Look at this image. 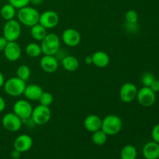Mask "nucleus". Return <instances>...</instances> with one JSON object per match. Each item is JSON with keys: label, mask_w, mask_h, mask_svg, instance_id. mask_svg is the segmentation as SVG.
<instances>
[{"label": "nucleus", "mask_w": 159, "mask_h": 159, "mask_svg": "<svg viewBox=\"0 0 159 159\" xmlns=\"http://www.w3.org/2000/svg\"><path fill=\"white\" fill-rule=\"evenodd\" d=\"M125 28H126V30H129L130 32H133V33L135 32L137 30H138V23H127V22H126Z\"/></svg>", "instance_id": "obj_32"}, {"label": "nucleus", "mask_w": 159, "mask_h": 159, "mask_svg": "<svg viewBox=\"0 0 159 159\" xmlns=\"http://www.w3.org/2000/svg\"><path fill=\"white\" fill-rule=\"evenodd\" d=\"M51 117V112L49 107L38 105L33 109L31 119L34 123L37 125H44L48 124Z\"/></svg>", "instance_id": "obj_5"}, {"label": "nucleus", "mask_w": 159, "mask_h": 159, "mask_svg": "<svg viewBox=\"0 0 159 159\" xmlns=\"http://www.w3.org/2000/svg\"><path fill=\"white\" fill-rule=\"evenodd\" d=\"M59 23V16L57 12L52 10H47L40 15L39 23L43 27L48 29H52L55 27Z\"/></svg>", "instance_id": "obj_10"}, {"label": "nucleus", "mask_w": 159, "mask_h": 159, "mask_svg": "<svg viewBox=\"0 0 159 159\" xmlns=\"http://www.w3.org/2000/svg\"><path fill=\"white\" fill-rule=\"evenodd\" d=\"M33 146V139L30 135L21 134L16 138L14 141V149L19 151L21 153L26 152L31 149Z\"/></svg>", "instance_id": "obj_14"}, {"label": "nucleus", "mask_w": 159, "mask_h": 159, "mask_svg": "<svg viewBox=\"0 0 159 159\" xmlns=\"http://www.w3.org/2000/svg\"><path fill=\"white\" fill-rule=\"evenodd\" d=\"M92 58H93V64L98 68H106L110 63V57L104 51H96L92 55Z\"/></svg>", "instance_id": "obj_19"}, {"label": "nucleus", "mask_w": 159, "mask_h": 159, "mask_svg": "<svg viewBox=\"0 0 159 159\" xmlns=\"http://www.w3.org/2000/svg\"><path fill=\"white\" fill-rule=\"evenodd\" d=\"M43 93L41 87L36 84H30L25 88L23 95L28 100L37 101L39 100L40 96Z\"/></svg>", "instance_id": "obj_18"}, {"label": "nucleus", "mask_w": 159, "mask_h": 159, "mask_svg": "<svg viewBox=\"0 0 159 159\" xmlns=\"http://www.w3.org/2000/svg\"><path fill=\"white\" fill-rule=\"evenodd\" d=\"M137 99L138 102L142 107H150L155 104L156 100V96L155 93H154L150 87L144 86L141 88L139 91H138L137 94Z\"/></svg>", "instance_id": "obj_8"}, {"label": "nucleus", "mask_w": 159, "mask_h": 159, "mask_svg": "<svg viewBox=\"0 0 159 159\" xmlns=\"http://www.w3.org/2000/svg\"><path fill=\"white\" fill-rule=\"evenodd\" d=\"M5 82H6V81H5L4 75H3L1 71H0V88H2V87L3 85H4Z\"/></svg>", "instance_id": "obj_37"}, {"label": "nucleus", "mask_w": 159, "mask_h": 159, "mask_svg": "<svg viewBox=\"0 0 159 159\" xmlns=\"http://www.w3.org/2000/svg\"><path fill=\"white\" fill-rule=\"evenodd\" d=\"M16 8L12 6V5L8 3V4L4 5L2 7L1 10H0V15H1L2 18L3 20H13L14 17L16 15Z\"/></svg>", "instance_id": "obj_22"}, {"label": "nucleus", "mask_w": 159, "mask_h": 159, "mask_svg": "<svg viewBox=\"0 0 159 159\" xmlns=\"http://www.w3.org/2000/svg\"><path fill=\"white\" fill-rule=\"evenodd\" d=\"M3 127L10 132H16L20 130L23 121L14 113H6L2 120Z\"/></svg>", "instance_id": "obj_7"}, {"label": "nucleus", "mask_w": 159, "mask_h": 159, "mask_svg": "<svg viewBox=\"0 0 159 159\" xmlns=\"http://www.w3.org/2000/svg\"><path fill=\"white\" fill-rule=\"evenodd\" d=\"M92 140L96 145H102L107 142V135L100 129L97 131L93 132L92 135Z\"/></svg>", "instance_id": "obj_25"}, {"label": "nucleus", "mask_w": 159, "mask_h": 159, "mask_svg": "<svg viewBox=\"0 0 159 159\" xmlns=\"http://www.w3.org/2000/svg\"><path fill=\"white\" fill-rule=\"evenodd\" d=\"M26 86V82L20 79L17 76L8 79L5 82L4 85H3L6 94L10 96H14V97L23 94Z\"/></svg>", "instance_id": "obj_4"}, {"label": "nucleus", "mask_w": 159, "mask_h": 159, "mask_svg": "<svg viewBox=\"0 0 159 159\" xmlns=\"http://www.w3.org/2000/svg\"><path fill=\"white\" fill-rule=\"evenodd\" d=\"M6 58L9 61H16L21 56V48L16 41H8L4 49Z\"/></svg>", "instance_id": "obj_13"}, {"label": "nucleus", "mask_w": 159, "mask_h": 159, "mask_svg": "<svg viewBox=\"0 0 159 159\" xmlns=\"http://www.w3.org/2000/svg\"><path fill=\"white\" fill-rule=\"evenodd\" d=\"M7 43L8 40L4 37H0V52L4 51Z\"/></svg>", "instance_id": "obj_34"}, {"label": "nucleus", "mask_w": 159, "mask_h": 159, "mask_svg": "<svg viewBox=\"0 0 159 159\" xmlns=\"http://www.w3.org/2000/svg\"><path fill=\"white\" fill-rule=\"evenodd\" d=\"M30 34L34 40H37V41H41L48 34V31H47L46 28L41 26L40 23H37L34 26H31Z\"/></svg>", "instance_id": "obj_21"}, {"label": "nucleus", "mask_w": 159, "mask_h": 159, "mask_svg": "<svg viewBox=\"0 0 159 159\" xmlns=\"http://www.w3.org/2000/svg\"><path fill=\"white\" fill-rule=\"evenodd\" d=\"M39 101H40V105L50 107L52 104L53 101H54V97H53L52 94H51L50 93L43 92V93L40 96V99H39Z\"/></svg>", "instance_id": "obj_27"}, {"label": "nucleus", "mask_w": 159, "mask_h": 159, "mask_svg": "<svg viewBox=\"0 0 159 159\" xmlns=\"http://www.w3.org/2000/svg\"><path fill=\"white\" fill-rule=\"evenodd\" d=\"M152 138L154 141L159 144V124H156L152 130Z\"/></svg>", "instance_id": "obj_31"}, {"label": "nucleus", "mask_w": 159, "mask_h": 159, "mask_svg": "<svg viewBox=\"0 0 159 159\" xmlns=\"http://www.w3.org/2000/svg\"><path fill=\"white\" fill-rule=\"evenodd\" d=\"M9 2L16 9H19L28 6L30 3V0H9Z\"/></svg>", "instance_id": "obj_30"}, {"label": "nucleus", "mask_w": 159, "mask_h": 159, "mask_svg": "<svg viewBox=\"0 0 159 159\" xmlns=\"http://www.w3.org/2000/svg\"><path fill=\"white\" fill-rule=\"evenodd\" d=\"M43 0H30V3L34 5V6H38V5L41 4Z\"/></svg>", "instance_id": "obj_39"}, {"label": "nucleus", "mask_w": 159, "mask_h": 159, "mask_svg": "<svg viewBox=\"0 0 159 159\" xmlns=\"http://www.w3.org/2000/svg\"><path fill=\"white\" fill-rule=\"evenodd\" d=\"M158 159H159V156H158Z\"/></svg>", "instance_id": "obj_40"}, {"label": "nucleus", "mask_w": 159, "mask_h": 159, "mask_svg": "<svg viewBox=\"0 0 159 159\" xmlns=\"http://www.w3.org/2000/svg\"><path fill=\"white\" fill-rule=\"evenodd\" d=\"M138 152L136 148L132 144H127L120 152V159H136Z\"/></svg>", "instance_id": "obj_23"}, {"label": "nucleus", "mask_w": 159, "mask_h": 159, "mask_svg": "<svg viewBox=\"0 0 159 159\" xmlns=\"http://www.w3.org/2000/svg\"><path fill=\"white\" fill-rule=\"evenodd\" d=\"M16 75L17 77L26 82L30 76V69L26 65H20L16 70Z\"/></svg>", "instance_id": "obj_26"}, {"label": "nucleus", "mask_w": 159, "mask_h": 159, "mask_svg": "<svg viewBox=\"0 0 159 159\" xmlns=\"http://www.w3.org/2000/svg\"><path fill=\"white\" fill-rule=\"evenodd\" d=\"M42 53L44 55H55L61 48V40L56 34H48L41 40Z\"/></svg>", "instance_id": "obj_2"}, {"label": "nucleus", "mask_w": 159, "mask_h": 159, "mask_svg": "<svg viewBox=\"0 0 159 159\" xmlns=\"http://www.w3.org/2000/svg\"><path fill=\"white\" fill-rule=\"evenodd\" d=\"M138 91V88L134 83H124L120 90V98L124 102H130L137 97Z\"/></svg>", "instance_id": "obj_11"}, {"label": "nucleus", "mask_w": 159, "mask_h": 159, "mask_svg": "<svg viewBox=\"0 0 159 159\" xmlns=\"http://www.w3.org/2000/svg\"><path fill=\"white\" fill-rule=\"evenodd\" d=\"M155 79V75L151 72H144L141 76V82L145 87H150Z\"/></svg>", "instance_id": "obj_28"}, {"label": "nucleus", "mask_w": 159, "mask_h": 159, "mask_svg": "<svg viewBox=\"0 0 159 159\" xmlns=\"http://www.w3.org/2000/svg\"><path fill=\"white\" fill-rule=\"evenodd\" d=\"M6 108V102H5V99L0 96V113L3 111Z\"/></svg>", "instance_id": "obj_36"}, {"label": "nucleus", "mask_w": 159, "mask_h": 159, "mask_svg": "<svg viewBox=\"0 0 159 159\" xmlns=\"http://www.w3.org/2000/svg\"><path fill=\"white\" fill-rule=\"evenodd\" d=\"M150 89L154 92V93H158L159 92V80L155 79L150 85Z\"/></svg>", "instance_id": "obj_33"}, {"label": "nucleus", "mask_w": 159, "mask_h": 159, "mask_svg": "<svg viewBox=\"0 0 159 159\" xmlns=\"http://www.w3.org/2000/svg\"><path fill=\"white\" fill-rule=\"evenodd\" d=\"M40 67L48 73H53L58 68V60L54 55H43L40 59Z\"/></svg>", "instance_id": "obj_15"}, {"label": "nucleus", "mask_w": 159, "mask_h": 159, "mask_svg": "<svg viewBox=\"0 0 159 159\" xmlns=\"http://www.w3.org/2000/svg\"><path fill=\"white\" fill-rule=\"evenodd\" d=\"M85 62L87 65H91V64H93V58H92V56L89 55L87 56V57H85Z\"/></svg>", "instance_id": "obj_38"}, {"label": "nucleus", "mask_w": 159, "mask_h": 159, "mask_svg": "<svg viewBox=\"0 0 159 159\" xmlns=\"http://www.w3.org/2000/svg\"><path fill=\"white\" fill-rule=\"evenodd\" d=\"M62 40L68 47H76L81 42V34L73 28H68L62 34Z\"/></svg>", "instance_id": "obj_12"}, {"label": "nucleus", "mask_w": 159, "mask_h": 159, "mask_svg": "<svg viewBox=\"0 0 159 159\" xmlns=\"http://www.w3.org/2000/svg\"><path fill=\"white\" fill-rule=\"evenodd\" d=\"M33 107L31 104L25 99H20L13 105V113L23 120L29 119L31 117Z\"/></svg>", "instance_id": "obj_9"}, {"label": "nucleus", "mask_w": 159, "mask_h": 159, "mask_svg": "<svg viewBox=\"0 0 159 159\" xmlns=\"http://www.w3.org/2000/svg\"><path fill=\"white\" fill-rule=\"evenodd\" d=\"M123 127L122 120L120 117L114 114L108 115L102 121L101 130L107 134V135L113 136L119 133Z\"/></svg>", "instance_id": "obj_3"}, {"label": "nucleus", "mask_w": 159, "mask_h": 159, "mask_svg": "<svg viewBox=\"0 0 159 159\" xmlns=\"http://www.w3.org/2000/svg\"><path fill=\"white\" fill-rule=\"evenodd\" d=\"M61 64L64 68L68 71H75L79 66V61L77 57L71 55H66L61 59Z\"/></svg>", "instance_id": "obj_20"}, {"label": "nucleus", "mask_w": 159, "mask_h": 159, "mask_svg": "<svg viewBox=\"0 0 159 159\" xmlns=\"http://www.w3.org/2000/svg\"><path fill=\"white\" fill-rule=\"evenodd\" d=\"M125 20L127 23H137L138 21V14L135 10H128L125 13Z\"/></svg>", "instance_id": "obj_29"}, {"label": "nucleus", "mask_w": 159, "mask_h": 159, "mask_svg": "<svg viewBox=\"0 0 159 159\" xmlns=\"http://www.w3.org/2000/svg\"><path fill=\"white\" fill-rule=\"evenodd\" d=\"M40 15L37 9L31 6H24L19 9L17 12V18L20 23L26 26H33L39 23Z\"/></svg>", "instance_id": "obj_1"}, {"label": "nucleus", "mask_w": 159, "mask_h": 159, "mask_svg": "<svg viewBox=\"0 0 159 159\" xmlns=\"http://www.w3.org/2000/svg\"><path fill=\"white\" fill-rule=\"evenodd\" d=\"M102 120L99 116L95 114L87 116L84 121V127L88 131L93 132L100 130L102 127Z\"/></svg>", "instance_id": "obj_16"}, {"label": "nucleus", "mask_w": 159, "mask_h": 159, "mask_svg": "<svg viewBox=\"0 0 159 159\" xmlns=\"http://www.w3.org/2000/svg\"><path fill=\"white\" fill-rule=\"evenodd\" d=\"M143 155L145 159H158L159 156V144L155 141H149L143 148Z\"/></svg>", "instance_id": "obj_17"}, {"label": "nucleus", "mask_w": 159, "mask_h": 159, "mask_svg": "<svg viewBox=\"0 0 159 159\" xmlns=\"http://www.w3.org/2000/svg\"><path fill=\"white\" fill-rule=\"evenodd\" d=\"M21 156V152H19V151L14 149L12 152H11V157L12 159H19Z\"/></svg>", "instance_id": "obj_35"}, {"label": "nucleus", "mask_w": 159, "mask_h": 159, "mask_svg": "<svg viewBox=\"0 0 159 159\" xmlns=\"http://www.w3.org/2000/svg\"><path fill=\"white\" fill-rule=\"evenodd\" d=\"M26 53L31 57H39L42 54L41 47L37 43H30L26 47Z\"/></svg>", "instance_id": "obj_24"}, {"label": "nucleus", "mask_w": 159, "mask_h": 159, "mask_svg": "<svg viewBox=\"0 0 159 159\" xmlns=\"http://www.w3.org/2000/svg\"><path fill=\"white\" fill-rule=\"evenodd\" d=\"M21 34L20 23L16 20L6 21L3 28V37L8 41H16L18 40Z\"/></svg>", "instance_id": "obj_6"}]
</instances>
